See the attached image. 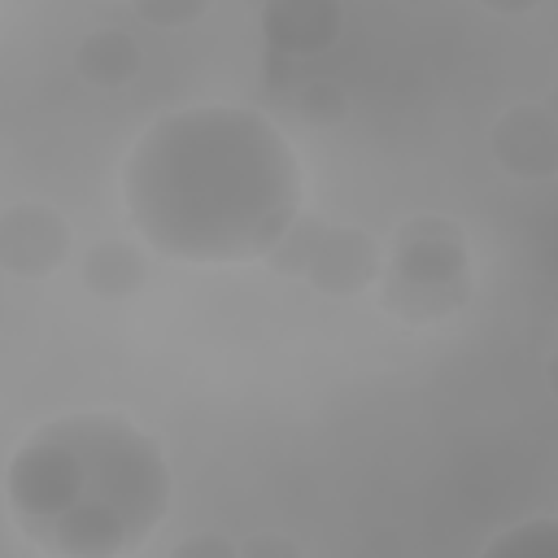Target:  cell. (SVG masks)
Here are the masks:
<instances>
[{"label": "cell", "instance_id": "obj_5", "mask_svg": "<svg viewBox=\"0 0 558 558\" xmlns=\"http://www.w3.org/2000/svg\"><path fill=\"white\" fill-rule=\"evenodd\" d=\"M65 253V222L48 205H13L0 222V257L13 275H48Z\"/></svg>", "mask_w": 558, "mask_h": 558}, {"label": "cell", "instance_id": "obj_1", "mask_svg": "<svg viewBox=\"0 0 558 558\" xmlns=\"http://www.w3.org/2000/svg\"><path fill=\"white\" fill-rule=\"evenodd\" d=\"M122 192L140 235L179 262L270 257L301 218L296 153L244 105L157 118L126 157Z\"/></svg>", "mask_w": 558, "mask_h": 558}, {"label": "cell", "instance_id": "obj_7", "mask_svg": "<svg viewBox=\"0 0 558 558\" xmlns=\"http://www.w3.org/2000/svg\"><path fill=\"white\" fill-rule=\"evenodd\" d=\"M83 279H87V288L100 292V296H122V292H131V288L144 279V266H140V257H135L122 240H105V244H96V248L87 253Z\"/></svg>", "mask_w": 558, "mask_h": 558}, {"label": "cell", "instance_id": "obj_11", "mask_svg": "<svg viewBox=\"0 0 558 558\" xmlns=\"http://www.w3.org/2000/svg\"><path fill=\"white\" fill-rule=\"evenodd\" d=\"M549 113H554V122H558V92H554V100H549Z\"/></svg>", "mask_w": 558, "mask_h": 558}, {"label": "cell", "instance_id": "obj_9", "mask_svg": "<svg viewBox=\"0 0 558 558\" xmlns=\"http://www.w3.org/2000/svg\"><path fill=\"white\" fill-rule=\"evenodd\" d=\"M484 554L493 558H558V519H532L519 523L510 532H501L497 541L484 545Z\"/></svg>", "mask_w": 558, "mask_h": 558}, {"label": "cell", "instance_id": "obj_2", "mask_svg": "<svg viewBox=\"0 0 558 558\" xmlns=\"http://www.w3.org/2000/svg\"><path fill=\"white\" fill-rule=\"evenodd\" d=\"M17 532L61 558L140 549L170 510L161 445L122 414H65L35 427L4 471Z\"/></svg>", "mask_w": 558, "mask_h": 558}, {"label": "cell", "instance_id": "obj_4", "mask_svg": "<svg viewBox=\"0 0 558 558\" xmlns=\"http://www.w3.org/2000/svg\"><path fill=\"white\" fill-rule=\"evenodd\" d=\"M275 270L301 275L305 283L323 292H357L371 279H379L384 257L362 231L344 227H323V222H292V231L275 244L270 253Z\"/></svg>", "mask_w": 558, "mask_h": 558}, {"label": "cell", "instance_id": "obj_10", "mask_svg": "<svg viewBox=\"0 0 558 558\" xmlns=\"http://www.w3.org/2000/svg\"><path fill=\"white\" fill-rule=\"evenodd\" d=\"M209 549H214V554H231V545H227V541H187V545H179L174 554H183V558H187V554H209Z\"/></svg>", "mask_w": 558, "mask_h": 558}, {"label": "cell", "instance_id": "obj_8", "mask_svg": "<svg viewBox=\"0 0 558 558\" xmlns=\"http://www.w3.org/2000/svg\"><path fill=\"white\" fill-rule=\"evenodd\" d=\"M270 31H275V44H283V48H318L336 31V9H331V0H301V17H292L275 0L270 4Z\"/></svg>", "mask_w": 558, "mask_h": 558}, {"label": "cell", "instance_id": "obj_3", "mask_svg": "<svg viewBox=\"0 0 558 558\" xmlns=\"http://www.w3.org/2000/svg\"><path fill=\"white\" fill-rule=\"evenodd\" d=\"M384 305L405 323H436L466 301L471 266L462 231L445 218H414L384 257Z\"/></svg>", "mask_w": 558, "mask_h": 558}, {"label": "cell", "instance_id": "obj_6", "mask_svg": "<svg viewBox=\"0 0 558 558\" xmlns=\"http://www.w3.org/2000/svg\"><path fill=\"white\" fill-rule=\"evenodd\" d=\"M493 148L497 157L523 174V179H541L558 166V122L554 113H536V109H514L497 122L493 131Z\"/></svg>", "mask_w": 558, "mask_h": 558}]
</instances>
